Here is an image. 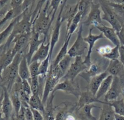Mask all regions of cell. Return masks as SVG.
<instances>
[{"label":"cell","mask_w":124,"mask_h":120,"mask_svg":"<svg viewBox=\"0 0 124 120\" xmlns=\"http://www.w3.org/2000/svg\"><path fill=\"white\" fill-rule=\"evenodd\" d=\"M32 8L33 7L30 9H29V8H27L20 14L19 18L13 27L12 34L6 43L3 45L4 50L10 49V45L12 43V41L16 36L21 34L30 33L31 31L33 22Z\"/></svg>","instance_id":"6da1fadb"},{"label":"cell","mask_w":124,"mask_h":120,"mask_svg":"<svg viewBox=\"0 0 124 120\" xmlns=\"http://www.w3.org/2000/svg\"><path fill=\"white\" fill-rule=\"evenodd\" d=\"M119 60L124 66V45H121L119 48Z\"/></svg>","instance_id":"681fc988"},{"label":"cell","mask_w":124,"mask_h":120,"mask_svg":"<svg viewBox=\"0 0 124 120\" xmlns=\"http://www.w3.org/2000/svg\"><path fill=\"white\" fill-rule=\"evenodd\" d=\"M22 84H23V89L25 94L30 97L32 95V92H31V86H30V83H29L28 80H22Z\"/></svg>","instance_id":"f6af8a7d"},{"label":"cell","mask_w":124,"mask_h":120,"mask_svg":"<svg viewBox=\"0 0 124 120\" xmlns=\"http://www.w3.org/2000/svg\"><path fill=\"white\" fill-rule=\"evenodd\" d=\"M39 36L40 35L38 33H37L32 29L31 36H30V39H29V45H28L29 46V49H28L27 53L25 54L27 60L29 63V65L30 64L33 56L36 53V51L38 50L40 45L42 44V42H45L43 39H40Z\"/></svg>","instance_id":"4fadbf2b"},{"label":"cell","mask_w":124,"mask_h":120,"mask_svg":"<svg viewBox=\"0 0 124 120\" xmlns=\"http://www.w3.org/2000/svg\"><path fill=\"white\" fill-rule=\"evenodd\" d=\"M22 106L24 109L26 120H34L32 111H31V109L29 106V104L27 103H22Z\"/></svg>","instance_id":"ee69618b"},{"label":"cell","mask_w":124,"mask_h":120,"mask_svg":"<svg viewBox=\"0 0 124 120\" xmlns=\"http://www.w3.org/2000/svg\"><path fill=\"white\" fill-rule=\"evenodd\" d=\"M86 16L85 19L82 21L84 26L96 28L98 26L104 24L102 18L101 9L99 3L96 4L93 2Z\"/></svg>","instance_id":"8992f818"},{"label":"cell","mask_w":124,"mask_h":120,"mask_svg":"<svg viewBox=\"0 0 124 120\" xmlns=\"http://www.w3.org/2000/svg\"><path fill=\"white\" fill-rule=\"evenodd\" d=\"M71 35H69V36H65V40H64V43H63L62 46L60 50H59V53H58V54L56 55V56L55 57L54 59L53 60V62H52V66L53 68L56 67L57 65H58V64L59 63V62L68 54V47H69V43H70V41L71 39Z\"/></svg>","instance_id":"d4e9b609"},{"label":"cell","mask_w":124,"mask_h":120,"mask_svg":"<svg viewBox=\"0 0 124 120\" xmlns=\"http://www.w3.org/2000/svg\"><path fill=\"white\" fill-rule=\"evenodd\" d=\"M115 120H124V116L116 114V113Z\"/></svg>","instance_id":"db71d44e"},{"label":"cell","mask_w":124,"mask_h":120,"mask_svg":"<svg viewBox=\"0 0 124 120\" xmlns=\"http://www.w3.org/2000/svg\"><path fill=\"white\" fill-rule=\"evenodd\" d=\"M82 19H83V18H82V14L79 12H78V13H76L75 16L74 17L73 19L71 21V23L69 28L67 30H66V35H65V36H69V35L72 36L74 33H75V31L76 30V29H77L79 24H80L81 22H82Z\"/></svg>","instance_id":"1f68e13d"},{"label":"cell","mask_w":124,"mask_h":120,"mask_svg":"<svg viewBox=\"0 0 124 120\" xmlns=\"http://www.w3.org/2000/svg\"><path fill=\"white\" fill-rule=\"evenodd\" d=\"M112 48L113 47H110V45H104L98 47L96 49V51L101 56L104 57L105 56L111 52Z\"/></svg>","instance_id":"7bdbcfd3"},{"label":"cell","mask_w":124,"mask_h":120,"mask_svg":"<svg viewBox=\"0 0 124 120\" xmlns=\"http://www.w3.org/2000/svg\"><path fill=\"white\" fill-rule=\"evenodd\" d=\"M57 91H62L69 95H73L78 98L82 92L78 83L70 80H63L60 83H58L54 87L52 93H55Z\"/></svg>","instance_id":"ba28073f"},{"label":"cell","mask_w":124,"mask_h":120,"mask_svg":"<svg viewBox=\"0 0 124 120\" xmlns=\"http://www.w3.org/2000/svg\"><path fill=\"white\" fill-rule=\"evenodd\" d=\"M31 109L32 111L33 115L34 120H44L43 114L40 111L31 108Z\"/></svg>","instance_id":"7dc6e473"},{"label":"cell","mask_w":124,"mask_h":120,"mask_svg":"<svg viewBox=\"0 0 124 120\" xmlns=\"http://www.w3.org/2000/svg\"><path fill=\"white\" fill-rule=\"evenodd\" d=\"M29 82L30 83V86H31V92L32 94H36V95H39L41 97V89H40V84L39 80V76L38 77H30V79L29 80Z\"/></svg>","instance_id":"8d00e7d4"},{"label":"cell","mask_w":124,"mask_h":120,"mask_svg":"<svg viewBox=\"0 0 124 120\" xmlns=\"http://www.w3.org/2000/svg\"><path fill=\"white\" fill-rule=\"evenodd\" d=\"M9 93L12 105H13L14 113L16 115H18L22 108L21 100L19 98V95L15 92L12 91Z\"/></svg>","instance_id":"d6a6232c"},{"label":"cell","mask_w":124,"mask_h":120,"mask_svg":"<svg viewBox=\"0 0 124 120\" xmlns=\"http://www.w3.org/2000/svg\"><path fill=\"white\" fill-rule=\"evenodd\" d=\"M3 51H4V46L3 45H2V46L0 47V55H1V54L2 53V52Z\"/></svg>","instance_id":"6f0895ef"},{"label":"cell","mask_w":124,"mask_h":120,"mask_svg":"<svg viewBox=\"0 0 124 120\" xmlns=\"http://www.w3.org/2000/svg\"><path fill=\"white\" fill-rule=\"evenodd\" d=\"M113 80V76L111 75H108L104 80L96 94V96L98 99H100L102 97H104L107 93L112 84Z\"/></svg>","instance_id":"f1b7e54d"},{"label":"cell","mask_w":124,"mask_h":120,"mask_svg":"<svg viewBox=\"0 0 124 120\" xmlns=\"http://www.w3.org/2000/svg\"><path fill=\"white\" fill-rule=\"evenodd\" d=\"M67 1V0H63L62 3L61 4V7L60 10H59V12L58 13V18L56 19V21L55 24H54V28H53V32H52V36H51L50 41V53H49V56L50 59H52V54H53V50H54V47H55L56 44L58 42L60 37V33H61V28L62 24L63 22L61 21V14L62 12V10L64 8V7L65 5L66 4Z\"/></svg>","instance_id":"30bf717a"},{"label":"cell","mask_w":124,"mask_h":120,"mask_svg":"<svg viewBox=\"0 0 124 120\" xmlns=\"http://www.w3.org/2000/svg\"><path fill=\"white\" fill-rule=\"evenodd\" d=\"M72 59L73 58L71 57L70 55L67 54V55L65 56L59 62V64H58V66H59L60 70H61L62 72H63V74H64V75L65 74L67 71L69 70L70 65L71 64V62Z\"/></svg>","instance_id":"f35d334b"},{"label":"cell","mask_w":124,"mask_h":120,"mask_svg":"<svg viewBox=\"0 0 124 120\" xmlns=\"http://www.w3.org/2000/svg\"><path fill=\"white\" fill-rule=\"evenodd\" d=\"M1 88V87H0ZM4 97V92L3 90L2 89V92H1V94H0V111H1V109H2V100H3Z\"/></svg>","instance_id":"f5cc1de1"},{"label":"cell","mask_w":124,"mask_h":120,"mask_svg":"<svg viewBox=\"0 0 124 120\" xmlns=\"http://www.w3.org/2000/svg\"><path fill=\"white\" fill-rule=\"evenodd\" d=\"M15 55L12 51V48L4 50L0 55V66L4 70L7 66H8L13 61Z\"/></svg>","instance_id":"4dcf8cb0"},{"label":"cell","mask_w":124,"mask_h":120,"mask_svg":"<svg viewBox=\"0 0 124 120\" xmlns=\"http://www.w3.org/2000/svg\"><path fill=\"white\" fill-rule=\"evenodd\" d=\"M78 12V2L73 5L66 4L64 7L61 14V21L63 22L66 21L67 30L69 28L71 21Z\"/></svg>","instance_id":"d6986e66"},{"label":"cell","mask_w":124,"mask_h":120,"mask_svg":"<svg viewBox=\"0 0 124 120\" xmlns=\"http://www.w3.org/2000/svg\"><path fill=\"white\" fill-rule=\"evenodd\" d=\"M99 3L103 13V15L102 16V19L108 22L117 33H118L122 27V24L115 12L109 5L108 2L107 0H99Z\"/></svg>","instance_id":"5b68a950"},{"label":"cell","mask_w":124,"mask_h":120,"mask_svg":"<svg viewBox=\"0 0 124 120\" xmlns=\"http://www.w3.org/2000/svg\"><path fill=\"white\" fill-rule=\"evenodd\" d=\"M110 3L124 4V0H107Z\"/></svg>","instance_id":"816d5d0a"},{"label":"cell","mask_w":124,"mask_h":120,"mask_svg":"<svg viewBox=\"0 0 124 120\" xmlns=\"http://www.w3.org/2000/svg\"><path fill=\"white\" fill-rule=\"evenodd\" d=\"M52 64V59L48 56L45 60L41 62L39 68V76L43 77H47V74L48 72L50 65Z\"/></svg>","instance_id":"e575fe53"},{"label":"cell","mask_w":124,"mask_h":120,"mask_svg":"<svg viewBox=\"0 0 124 120\" xmlns=\"http://www.w3.org/2000/svg\"><path fill=\"white\" fill-rule=\"evenodd\" d=\"M31 33L21 34L16 36L12 41V43H14V47L12 48L13 53L16 55L18 53H24V49L29 45Z\"/></svg>","instance_id":"5bb4252c"},{"label":"cell","mask_w":124,"mask_h":120,"mask_svg":"<svg viewBox=\"0 0 124 120\" xmlns=\"http://www.w3.org/2000/svg\"><path fill=\"white\" fill-rule=\"evenodd\" d=\"M18 75L22 80H28L30 78L29 65L25 54H23L18 68Z\"/></svg>","instance_id":"4316f807"},{"label":"cell","mask_w":124,"mask_h":120,"mask_svg":"<svg viewBox=\"0 0 124 120\" xmlns=\"http://www.w3.org/2000/svg\"><path fill=\"white\" fill-rule=\"evenodd\" d=\"M110 63V60L105 58H98L96 60L92 62L88 68L85 71L82 72L79 76L87 83H89L91 78L96 75L100 74L102 72H105Z\"/></svg>","instance_id":"277c9868"},{"label":"cell","mask_w":124,"mask_h":120,"mask_svg":"<svg viewBox=\"0 0 124 120\" xmlns=\"http://www.w3.org/2000/svg\"><path fill=\"white\" fill-rule=\"evenodd\" d=\"M76 103L63 102L56 106L55 120H64L69 113L76 112Z\"/></svg>","instance_id":"9a60e30c"},{"label":"cell","mask_w":124,"mask_h":120,"mask_svg":"<svg viewBox=\"0 0 124 120\" xmlns=\"http://www.w3.org/2000/svg\"><path fill=\"white\" fill-rule=\"evenodd\" d=\"M119 46H115L113 47L112 49H111V52L105 56L104 58L108 59L109 60H117V59H119Z\"/></svg>","instance_id":"60d3db41"},{"label":"cell","mask_w":124,"mask_h":120,"mask_svg":"<svg viewBox=\"0 0 124 120\" xmlns=\"http://www.w3.org/2000/svg\"><path fill=\"white\" fill-rule=\"evenodd\" d=\"M50 49V42H42L36 53L33 56L30 63L34 61H38L40 62L43 61L49 56Z\"/></svg>","instance_id":"7402d4cb"},{"label":"cell","mask_w":124,"mask_h":120,"mask_svg":"<svg viewBox=\"0 0 124 120\" xmlns=\"http://www.w3.org/2000/svg\"><path fill=\"white\" fill-rule=\"evenodd\" d=\"M108 4L115 12L122 25L124 23V4H113L110 2Z\"/></svg>","instance_id":"d590c367"},{"label":"cell","mask_w":124,"mask_h":120,"mask_svg":"<svg viewBox=\"0 0 124 120\" xmlns=\"http://www.w3.org/2000/svg\"><path fill=\"white\" fill-rule=\"evenodd\" d=\"M50 2V0H47L45 6L39 10L33 22L32 29L38 33L39 35H43V39L46 42H47V37L50 28L53 23L52 17L50 16L51 13L50 12L48 13Z\"/></svg>","instance_id":"7a4b0ae2"},{"label":"cell","mask_w":124,"mask_h":120,"mask_svg":"<svg viewBox=\"0 0 124 120\" xmlns=\"http://www.w3.org/2000/svg\"><path fill=\"white\" fill-rule=\"evenodd\" d=\"M24 1L25 0H10L11 8L16 9V8H21V6L24 3Z\"/></svg>","instance_id":"bcb514c9"},{"label":"cell","mask_w":124,"mask_h":120,"mask_svg":"<svg viewBox=\"0 0 124 120\" xmlns=\"http://www.w3.org/2000/svg\"><path fill=\"white\" fill-rule=\"evenodd\" d=\"M63 0H51L50 2L49 8H51L52 11L51 12H53V14L52 16V20H54V17H55L56 14V12L58 10V8L59 6H60L61 4L62 3Z\"/></svg>","instance_id":"b9f144b4"},{"label":"cell","mask_w":124,"mask_h":120,"mask_svg":"<svg viewBox=\"0 0 124 120\" xmlns=\"http://www.w3.org/2000/svg\"><path fill=\"white\" fill-rule=\"evenodd\" d=\"M94 28H90L88 35L86 37H84V41L87 43H88V51L86 56L85 57V59L84 60L85 64L87 65L88 67H89L90 65L92 64V54L93 52V49L94 48V46L95 45L96 42L99 39L104 38V36L102 33H101L99 35H94L92 33V30Z\"/></svg>","instance_id":"7c38bea8"},{"label":"cell","mask_w":124,"mask_h":120,"mask_svg":"<svg viewBox=\"0 0 124 120\" xmlns=\"http://www.w3.org/2000/svg\"><path fill=\"white\" fill-rule=\"evenodd\" d=\"M106 71L109 75H111L113 77L117 76L119 77L124 86V66L119 59L110 60Z\"/></svg>","instance_id":"ac0fdd59"},{"label":"cell","mask_w":124,"mask_h":120,"mask_svg":"<svg viewBox=\"0 0 124 120\" xmlns=\"http://www.w3.org/2000/svg\"><path fill=\"white\" fill-rule=\"evenodd\" d=\"M54 97V93H52L45 105V110L43 113L44 120H55L56 106L53 105Z\"/></svg>","instance_id":"cb8c5ba5"},{"label":"cell","mask_w":124,"mask_h":120,"mask_svg":"<svg viewBox=\"0 0 124 120\" xmlns=\"http://www.w3.org/2000/svg\"><path fill=\"white\" fill-rule=\"evenodd\" d=\"M124 86L122 84L119 77L117 76L113 77L112 84L108 91L104 96V101L110 103L118 99L120 95L122 94V89Z\"/></svg>","instance_id":"8fae6325"},{"label":"cell","mask_w":124,"mask_h":120,"mask_svg":"<svg viewBox=\"0 0 124 120\" xmlns=\"http://www.w3.org/2000/svg\"><path fill=\"white\" fill-rule=\"evenodd\" d=\"M0 120H6V118L4 117V115L1 111H0Z\"/></svg>","instance_id":"11a10c76"},{"label":"cell","mask_w":124,"mask_h":120,"mask_svg":"<svg viewBox=\"0 0 124 120\" xmlns=\"http://www.w3.org/2000/svg\"><path fill=\"white\" fill-rule=\"evenodd\" d=\"M78 1H79V0H78Z\"/></svg>","instance_id":"91938a15"},{"label":"cell","mask_w":124,"mask_h":120,"mask_svg":"<svg viewBox=\"0 0 124 120\" xmlns=\"http://www.w3.org/2000/svg\"><path fill=\"white\" fill-rule=\"evenodd\" d=\"M78 2V12L82 14V18L84 19L88 14L93 1V0H79Z\"/></svg>","instance_id":"836d02e7"},{"label":"cell","mask_w":124,"mask_h":120,"mask_svg":"<svg viewBox=\"0 0 124 120\" xmlns=\"http://www.w3.org/2000/svg\"><path fill=\"white\" fill-rule=\"evenodd\" d=\"M117 35L120 40L121 45H124V23L122 25V27L120 31L117 33Z\"/></svg>","instance_id":"c3c4849f"},{"label":"cell","mask_w":124,"mask_h":120,"mask_svg":"<svg viewBox=\"0 0 124 120\" xmlns=\"http://www.w3.org/2000/svg\"><path fill=\"white\" fill-rule=\"evenodd\" d=\"M3 70L4 69L2 68V67L0 66V80L2 78V72H3Z\"/></svg>","instance_id":"9f6ffc18"},{"label":"cell","mask_w":124,"mask_h":120,"mask_svg":"<svg viewBox=\"0 0 124 120\" xmlns=\"http://www.w3.org/2000/svg\"><path fill=\"white\" fill-rule=\"evenodd\" d=\"M78 118L76 117V114H75V112L74 113H70L65 117V120H78Z\"/></svg>","instance_id":"f907efd6"},{"label":"cell","mask_w":124,"mask_h":120,"mask_svg":"<svg viewBox=\"0 0 124 120\" xmlns=\"http://www.w3.org/2000/svg\"><path fill=\"white\" fill-rule=\"evenodd\" d=\"M40 63L41 62L38 61H34L31 62L29 64V71H30V77H38Z\"/></svg>","instance_id":"ab89813d"},{"label":"cell","mask_w":124,"mask_h":120,"mask_svg":"<svg viewBox=\"0 0 124 120\" xmlns=\"http://www.w3.org/2000/svg\"><path fill=\"white\" fill-rule=\"evenodd\" d=\"M96 28L98 29L101 31V33L103 34L104 37H106L110 42H112L114 45L119 46V47L121 45V42H120L117 31L112 27H110L106 26L103 24L100 26H98Z\"/></svg>","instance_id":"ffe728a7"},{"label":"cell","mask_w":124,"mask_h":120,"mask_svg":"<svg viewBox=\"0 0 124 120\" xmlns=\"http://www.w3.org/2000/svg\"><path fill=\"white\" fill-rule=\"evenodd\" d=\"M95 103L103 104L104 101H102L100 100V99H98L95 95L87 89L86 91H82L80 94L79 97H78V101L76 103L77 105L76 109H79L85 105H90Z\"/></svg>","instance_id":"2e32d148"},{"label":"cell","mask_w":124,"mask_h":120,"mask_svg":"<svg viewBox=\"0 0 124 120\" xmlns=\"http://www.w3.org/2000/svg\"><path fill=\"white\" fill-rule=\"evenodd\" d=\"M83 24L81 23L77 33V37L75 42L68 51V54L72 58L84 55L85 51L87 49V43L84 41V37L82 36L83 33Z\"/></svg>","instance_id":"52a82bcc"},{"label":"cell","mask_w":124,"mask_h":120,"mask_svg":"<svg viewBox=\"0 0 124 120\" xmlns=\"http://www.w3.org/2000/svg\"><path fill=\"white\" fill-rule=\"evenodd\" d=\"M122 97H123V100L124 101V88L122 89Z\"/></svg>","instance_id":"680465c9"},{"label":"cell","mask_w":124,"mask_h":120,"mask_svg":"<svg viewBox=\"0 0 124 120\" xmlns=\"http://www.w3.org/2000/svg\"><path fill=\"white\" fill-rule=\"evenodd\" d=\"M110 105L113 107L116 114L124 116V101L122 99H117L110 102Z\"/></svg>","instance_id":"74e56055"},{"label":"cell","mask_w":124,"mask_h":120,"mask_svg":"<svg viewBox=\"0 0 124 120\" xmlns=\"http://www.w3.org/2000/svg\"><path fill=\"white\" fill-rule=\"evenodd\" d=\"M24 53H18L16 54L12 62L3 70L2 74V78L0 83V86L6 87L10 92L12 90L15 82L17 78L19 77L18 75V68L21 60L22 59Z\"/></svg>","instance_id":"3957f363"},{"label":"cell","mask_w":124,"mask_h":120,"mask_svg":"<svg viewBox=\"0 0 124 120\" xmlns=\"http://www.w3.org/2000/svg\"><path fill=\"white\" fill-rule=\"evenodd\" d=\"M30 108L38 110L43 114L45 110V106L42 102V98L39 95L32 94L29 99V103Z\"/></svg>","instance_id":"f546056e"},{"label":"cell","mask_w":124,"mask_h":120,"mask_svg":"<svg viewBox=\"0 0 124 120\" xmlns=\"http://www.w3.org/2000/svg\"><path fill=\"white\" fill-rule=\"evenodd\" d=\"M2 88L4 92V97L2 103V111L4 117L6 120H9L11 119L12 114H13V107L12 105V101L10 96V93L7 88L4 86H0Z\"/></svg>","instance_id":"e0dca14e"},{"label":"cell","mask_w":124,"mask_h":120,"mask_svg":"<svg viewBox=\"0 0 124 120\" xmlns=\"http://www.w3.org/2000/svg\"><path fill=\"white\" fill-rule=\"evenodd\" d=\"M19 16L20 15L12 19L8 26L4 30H2L1 32H0V47L4 44L8 39V37H10V36L12 34V31H13V27H14L16 22L18 21V18H19Z\"/></svg>","instance_id":"83f0119b"},{"label":"cell","mask_w":124,"mask_h":120,"mask_svg":"<svg viewBox=\"0 0 124 120\" xmlns=\"http://www.w3.org/2000/svg\"><path fill=\"white\" fill-rule=\"evenodd\" d=\"M115 110L110 103L104 101L101 108L100 117L98 120H115Z\"/></svg>","instance_id":"484cf974"},{"label":"cell","mask_w":124,"mask_h":120,"mask_svg":"<svg viewBox=\"0 0 124 120\" xmlns=\"http://www.w3.org/2000/svg\"><path fill=\"white\" fill-rule=\"evenodd\" d=\"M88 66L82 60V56L75 57V62L70 65L69 70L62 79L74 81L78 76L88 69Z\"/></svg>","instance_id":"9c48e42d"},{"label":"cell","mask_w":124,"mask_h":120,"mask_svg":"<svg viewBox=\"0 0 124 120\" xmlns=\"http://www.w3.org/2000/svg\"><path fill=\"white\" fill-rule=\"evenodd\" d=\"M95 108L100 109L101 107L96 106L94 103L87 105L79 109H76L75 114L79 120H98L92 112V110Z\"/></svg>","instance_id":"44dd1931"},{"label":"cell","mask_w":124,"mask_h":120,"mask_svg":"<svg viewBox=\"0 0 124 120\" xmlns=\"http://www.w3.org/2000/svg\"><path fill=\"white\" fill-rule=\"evenodd\" d=\"M108 75V73L107 71H105V72H104L100 74L96 75V76L92 77L90 80L89 83H88V86H87V89L96 95L101 83Z\"/></svg>","instance_id":"603a6c76"}]
</instances>
